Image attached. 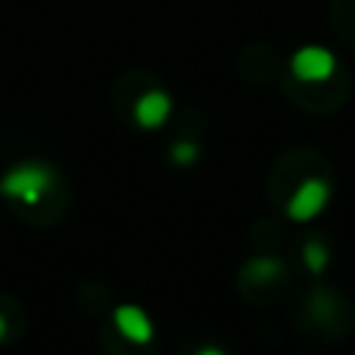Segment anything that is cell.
Listing matches in <instances>:
<instances>
[{"label": "cell", "mask_w": 355, "mask_h": 355, "mask_svg": "<svg viewBox=\"0 0 355 355\" xmlns=\"http://www.w3.org/2000/svg\"><path fill=\"white\" fill-rule=\"evenodd\" d=\"M55 189V172L44 164H17L0 178V194L22 202V205H39L50 191Z\"/></svg>", "instance_id": "obj_1"}, {"label": "cell", "mask_w": 355, "mask_h": 355, "mask_svg": "<svg viewBox=\"0 0 355 355\" xmlns=\"http://www.w3.org/2000/svg\"><path fill=\"white\" fill-rule=\"evenodd\" d=\"M330 194H333V189H330V183H327L324 178H308V180H302V183L294 189V194L288 197V202H286V216H288L291 222H311L313 216H319V214L327 208Z\"/></svg>", "instance_id": "obj_2"}, {"label": "cell", "mask_w": 355, "mask_h": 355, "mask_svg": "<svg viewBox=\"0 0 355 355\" xmlns=\"http://www.w3.org/2000/svg\"><path fill=\"white\" fill-rule=\"evenodd\" d=\"M291 72L302 83H322L336 72V55L322 44H305L291 55Z\"/></svg>", "instance_id": "obj_3"}, {"label": "cell", "mask_w": 355, "mask_h": 355, "mask_svg": "<svg viewBox=\"0 0 355 355\" xmlns=\"http://www.w3.org/2000/svg\"><path fill=\"white\" fill-rule=\"evenodd\" d=\"M114 324L119 330V336L136 347L141 344H150L153 336H155V327H153V319L147 316L144 308L133 305V302H122L114 308Z\"/></svg>", "instance_id": "obj_4"}, {"label": "cell", "mask_w": 355, "mask_h": 355, "mask_svg": "<svg viewBox=\"0 0 355 355\" xmlns=\"http://www.w3.org/2000/svg\"><path fill=\"white\" fill-rule=\"evenodd\" d=\"M169 114H172V100H169V94L161 92V89L144 92V94L136 100V105H133V119H136V125H139V128H147V130L161 128V125L169 119Z\"/></svg>", "instance_id": "obj_5"}, {"label": "cell", "mask_w": 355, "mask_h": 355, "mask_svg": "<svg viewBox=\"0 0 355 355\" xmlns=\"http://www.w3.org/2000/svg\"><path fill=\"white\" fill-rule=\"evenodd\" d=\"M280 272H283L280 261H277V258H269V255H263V258H252V261L247 263V275H250L252 280H258V283L272 280V277H277Z\"/></svg>", "instance_id": "obj_6"}, {"label": "cell", "mask_w": 355, "mask_h": 355, "mask_svg": "<svg viewBox=\"0 0 355 355\" xmlns=\"http://www.w3.org/2000/svg\"><path fill=\"white\" fill-rule=\"evenodd\" d=\"M302 261H305V266H308L313 275H319V272L327 269L330 252H327V247H324L322 241H308L305 250H302Z\"/></svg>", "instance_id": "obj_7"}, {"label": "cell", "mask_w": 355, "mask_h": 355, "mask_svg": "<svg viewBox=\"0 0 355 355\" xmlns=\"http://www.w3.org/2000/svg\"><path fill=\"white\" fill-rule=\"evenodd\" d=\"M169 158H172V164H178V166H189V164H194L197 158H200V147L194 144V141H175L172 144V150H169Z\"/></svg>", "instance_id": "obj_8"}, {"label": "cell", "mask_w": 355, "mask_h": 355, "mask_svg": "<svg viewBox=\"0 0 355 355\" xmlns=\"http://www.w3.org/2000/svg\"><path fill=\"white\" fill-rule=\"evenodd\" d=\"M197 355H227V352L222 347H216V344H205V347L197 349Z\"/></svg>", "instance_id": "obj_9"}, {"label": "cell", "mask_w": 355, "mask_h": 355, "mask_svg": "<svg viewBox=\"0 0 355 355\" xmlns=\"http://www.w3.org/2000/svg\"><path fill=\"white\" fill-rule=\"evenodd\" d=\"M6 333H8V322H6V316L0 313V341L6 338Z\"/></svg>", "instance_id": "obj_10"}]
</instances>
